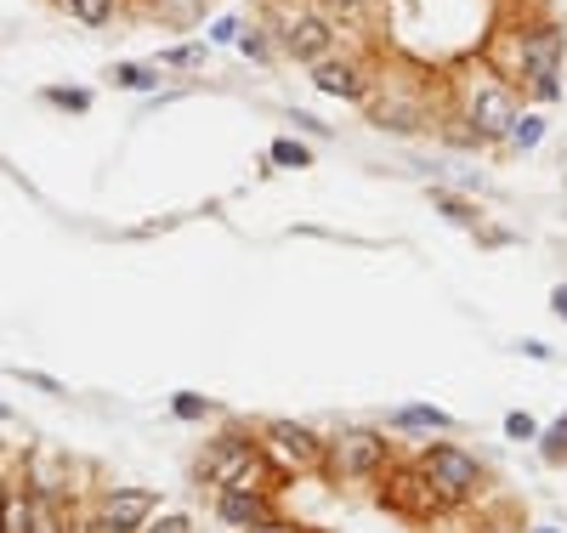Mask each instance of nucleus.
Wrapping results in <instances>:
<instances>
[{
    "label": "nucleus",
    "mask_w": 567,
    "mask_h": 533,
    "mask_svg": "<svg viewBox=\"0 0 567 533\" xmlns=\"http://www.w3.org/2000/svg\"><path fill=\"white\" fill-rule=\"evenodd\" d=\"M193 477L205 488H216V494L222 488H273L279 494V483H284V472L261 449V431H250V426L216 431V438L205 443V454H199Z\"/></svg>",
    "instance_id": "nucleus-1"
},
{
    "label": "nucleus",
    "mask_w": 567,
    "mask_h": 533,
    "mask_svg": "<svg viewBox=\"0 0 567 533\" xmlns=\"http://www.w3.org/2000/svg\"><path fill=\"white\" fill-rule=\"evenodd\" d=\"M397 449L386 443V426H341L336 438H324V472L329 483H381L392 472Z\"/></svg>",
    "instance_id": "nucleus-2"
},
{
    "label": "nucleus",
    "mask_w": 567,
    "mask_h": 533,
    "mask_svg": "<svg viewBox=\"0 0 567 533\" xmlns=\"http://www.w3.org/2000/svg\"><path fill=\"white\" fill-rule=\"evenodd\" d=\"M415 465L431 477V488H438L454 511H460V506H477L483 488H488L483 460H477L472 449H460V443H426V449L415 454Z\"/></svg>",
    "instance_id": "nucleus-3"
},
{
    "label": "nucleus",
    "mask_w": 567,
    "mask_h": 533,
    "mask_svg": "<svg viewBox=\"0 0 567 533\" xmlns=\"http://www.w3.org/2000/svg\"><path fill=\"white\" fill-rule=\"evenodd\" d=\"M256 431H261L267 460H273L284 477H318L324 472V438L307 420H284L279 415V420H261Z\"/></svg>",
    "instance_id": "nucleus-4"
},
{
    "label": "nucleus",
    "mask_w": 567,
    "mask_h": 533,
    "mask_svg": "<svg viewBox=\"0 0 567 533\" xmlns=\"http://www.w3.org/2000/svg\"><path fill=\"white\" fill-rule=\"evenodd\" d=\"M381 506L404 522H431V517H449L454 506L431 488V477L420 472L415 460H392V472L381 477Z\"/></svg>",
    "instance_id": "nucleus-5"
},
{
    "label": "nucleus",
    "mask_w": 567,
    "mask_h": 533,
    "mask_svg": "<svg viewBox=\"0 0 567 533\" xmlns=\"http://www.w3.org/2000/svg\"><path fill=\"white\" fill-rule=\"evenodd\" d=\"M562 63H567V35L556 23H533V29H522L517 35V69H522V80L533 86V97L540 103H551V97L562 91L556 80H562Z\"/></svg>",
    "instance_id": "nucleus-6"
},
{
    "label": "nucleus",
    "mask_w": 567,
    "mask_h": 533,
    "mask_svg": "<svg viewBox=\"0 0 567 533\" xmlns=\"http://www.w3.org/2000/svg\"><path fill=\"white\" fill-rule=\"evenodd\" d=\"M279 46H284L295 63H307V69H318V63H329V57H336V46H341V29L329 23L318 7H307V12H295V18H284V23H279Z\"/></svg>",
    "instance_id": "nucleus-7"
},
{
    "label": "nucleus",
    "mask_w": 567,
    "mask_h": 533,
    "mask_svg": "<svg viewBox=\"0 0 567 533\" xmlns=\"http://www.w3.org/2000/svg\"><path fill=\"white\" fill-rule=\"evenodd\" d=\"M154 517H159V494L154 488H109L86 533H143Z\"/></svg>",
    "instance_id": "nucleus-8"
},
{
    "label": "nucleus",
    "mask_w": 567,
    "mask_h": 533,
    "mask_svg": "<svg viewBox=\"0 0 567 533\" xmlns=\"http://www.w3.org/2000/svg\"><path fill=\"white\" fill-rule=\"evenodd\" d=\"M465 120H472V131H477V143H499V137H511V125L522 120V109H517V91L511 86H483L477 97H472V109H465Z\"/></svg>",
    "instance_id": "nucleus-9"
},
{
    "label": "nucleus",
    "mask_w": 567,
    "mask_h": 533,
    "mask_svg": "<svg viewBox=\"0 0 567 533\" xmlns=\"http://www.w3.org/2000/svg\"><path fill=\"white\" fill-rule=\"evenodd\" d=\"M279 517V494L273 488H222L216 494V522L233 533H250L261 522Z\"/></svg>",
    "instance_id": "nucleus-10"
},
{
    "label": "nucleus",
    "mask_w": 567,
    "mask_h": 533,
    "mask_svg": "<svg viewBox=\"0 0 567 533\" xmlns=\"http://www.w3.org/2000/svg\"><path fill=\"white\" fill-rule=\"evenodd\" d=\"M313 86H318L324 97H341V103H370V75H363V63H352V57L318 63Z\"/></svg>",
    "instance_id": "nucleus-11"
},
{
    "label": "nucleus",
    "mask_w": 567,
    "mask_h": 533,
    "mask_svg": "<svg viewBox=\"0 0 567 533\" xmlns=\"http://www.w3.org/2000/svg\"><path fill=\"white\" fill-rule=\"evenodd\" d=\"M386 431H415V438H431V431H454V415H443L438 404H397L386 409Z\"/></svg>",
    "instance_id": "nucleus-12"
},
{
    "label": "nucleus",
    "mask_w": 567,
    "mask_h": 533,
    "mask_svg": "<svg viewBox=\"0 0 567 533\" xmlns=\"http://www.w3.org/2000/svg\"><path fill=\"white\" fill-rule=\"evenodd\" d=\"M0 533H35V494H7V506H0Z\"/></svg>",
    "instance_id": "nucleus-13"
},
{
    "label": "nucleus",
    "mask_w": 567,
    "mask_h": 533,
    "mask_svg": "<svg viewBox=\"0 0 567 533\" xmlns=\"http://www.w3.org/2000/svg\"><path fill=\"white\" fill-rule=\"evenodd\" d=\"M318 12L336 29H358L363 18H370V0H318Z\"/></svg>",
    "instance_id": "nucleus-14"
},
{
    "label": "nucleus",
    "mask_w": 567,
    "mask_h": 533,
    "mask_svg": "<svg viewBox=\"0 0 567 533\" xmlns=\"http://www.w3.org/2000/svg\"><path fill=\"white\" fill-rule=\"evenodd\" d=\"M63 7H69V18L86 23V29H103L114 18V0H63Z\"/></svg>",
    "instance_id": "nucleus-15"
},
{
    "label": "nucleus",
    "mask_w": 567,
    "mask_h": 533,
    "mask_svg": "<svg viewBox=\"0 0 567 533\" xmlns=\"http://www.w3.org/2000/svg\"><path fill=\"white\" fill-rule=\"evenodd\" d=\"M171 415L188 420V426H199L205 415H216V404H211V397H199V392H177V397H171Z\"/></svg>",
    "instance_id": "nucleus-16"
},
{
    "label": "nucleus",
    "mask_w": 567,
    "mask_h": 533,
    "mask_svg": "<svg viewBox=\"0 0 567 533\" xmlns=\"http://www.w3.org/2000/svg\"><path fill=\"white\" fill-rule=\"evenodd\" d=\"M540 460L545 465H567V420H556V426L540 431Z\"/></svg>",
    "instance_id": "nucleus-17"
},
{
    "label": "nucleus",
    "mask_w": 567,
    "mask_h": 533,
    "mask_svg": "<svg viewBox=\"0 0 567 533\" xmlns=\"http://www.w3.org/2000/svg\"><path fill=\"white\" fill-rule=\"evenodd\" d=\"M273 165H284V171H307V165H313V148H302L295 137H279V143H273Z\"/></svg>",
    "instance_id": "nucleus-18"
},
{
    "label": "nucleus",
    "mask_w": 567,
    "mask_h": 533,
    "mask_svg": "<svg viewBox=\"0 0 567 533\" xmlns=\"http://www.w3.org/2000/svg\"><path fill=\"white\" fill-rule=\"evenodd\" d=\"M540 137H545V120H540V114H522V120L511 125V137H506V143L528 154V148H540Z\"/></svg>",
    "instance_id": "nucleus-19"
},
{
    "label": "nucleus",
    "mask_w": 567,
    "mask_h": 533,
    "mask_svg": "<svg viewBox=\"0 0 567 533\" xmlns=\"http://www.w3.org/2000/svg\"><path fill=\"white\" fill-rule=\"evenodd\" d=\"M540 431H545V426L533 420V415H522V409L506 415V438H511V443H540Z\"/></svg>",
    "instance_id": "nucleus-20"
},
{
    "label": "nucleus",
    "mask_w": 567,
    "mask_h": 533,
    "mask_svg": "<svg viewBox=\"0 0 567 533\" xmlns=\"http://www.w3.org/2000/svg\"><path fill=\"white\" fill-rule=\"evenodd\" d=\"M143 533H193V517L188 511H159Z\"/></svg>",
    "instance_id": "nucleus-21"
},
{
    "label": "nucleus",
    "mask_w": 567,
    "mask_h": 533,
    "mask_svg": "<svg viewBox=\"0 0 567 533\" xmlns=\"http://www.w3.org/2000/svg\"><path fill=\"white\" fill-rule=\"evenodd\" d=\"M114 80L131 86V91H148V86H159V69H137V63H125V69H114Z\"/></svg>",
    "instance_id": "nucleus-22"
},
{
    "label": "nucleus",
    "mask_w": 567,
    "mask_h": 533,
    "mask_svg": "<svg viewBox=\"0 0 567 533\" xmlns=\"http://www.w3.org/2000/svg\"><path fill=\"white\" fill-rule=\"evenodd\" d=\"M250 533H313V528L290 522V517H273V522H261V528H250Z\"/></svg>",
    "instance_id": "nucleus-23"
},
{
    "label": "nucleus",
    "mask_w": 567,
    "mask_h": 533,
    "mask_svg": "<svg viewBox=\"0 0 567 533\" xmlns=\"http://www.w3.org/2000/svg\"><path fill=\"white\" fill-rule=\"evenodd\" d=\"M438 205H443V211H449V216H454L460 227H472V222H477V216H472V211H465V205H460V199H449V193H438Z\"/></svg>",
    "instance_id": "nucleus-24"
},
{
    "label": "nucleus",
    "mask_w": 567,
    "mask_h": 533,
    "mask_svg": "<svg viewBox=\"0 0 567 533\" xmlns=\"http://www.w3.org/2000/svg\"><path fill=\"white\" fill-rule=\"evenodd\" d=\"M46 97H52V103H63V109H86L91 103L86 91H46Z\"/></svg>",
    "instance_id": "nucleus-25"
},
{
    "label": "nucleus",
    "mask_w": 567,
    "mask_h": 533,
    "mask_svg": "<svg viewBox=\"0 0 567 533\" xmlns=\"http://www.w3.org/2000/svg\"><path fill=\"white\" fill-rule=\"evenodd\" d=\"M517 352H522V358H533V363H551V358H556V352H551L545 341H522Z\"/></svg>",
    "instance_id": "nucleus-26"
},
{
    "label": "nucleus",
    "mask_w": 567,
    "mask_h": 533,
    "mask_svg": "<svg viewBox=\"0 0 567 533\" xmlns=\"http://www.w3.org/2000/svg\"><path fill=\"white\" fill-rule=\"evenodd\" d=\"M199 57H205V52H199V46H182V52H171V57H165V63H177V69H193Z\"/></svg>",
    "instance_id": "nucleus-27"
},
{
    "label": "nucleus",
    "mask_w": 567,
    "mask_h": 533,
    "mask_svg": "<svg viewBox=\"0 0 567 533\" xmlns=\"http://www.w3.org/2000/svg\"><path fill=\"white\" fill-rule=\"evenodd\" d=\"M551 307H556V318L567 324V284H556V290H551Z\"/></svg>",
    "instance_id": "nucleus-28"
},
{
    "label": "nucleus",
    "mask_w": 567,
    "mask_h": 533,
    "mask_svg": "<svg viewBox=\"0 0 567 533\" xmlns=\"http://www.w3.org/2000/svg\"><path fill=\"white\" fill-rule=\"evenodd\" d=\"M233 35H239V23H233V18H222V23L211 29V41H233Z\"/></svg>",
    "instance_id": "nucleus-29"
},
{
    "label": "nucleus",
    "mask_w": 567,
    "mask_h": 533,
    "mask_svg": "<svg viewBox=\"0 0 567 533\" xmlns=\"http://www.w3.org/2000/svg\"><path fill=\"white\" fill-rule=\"evenodd\" d=\"M245 52H250V57H267V41H261V29H250V35H245Z\"/></svg>",
    "instance_id": "nucleus-30"
},
{
    "label": "nucleus",
    "mask_w": 567,
    "mask_h": 533,
    "mask_svg": "<svg viewBox=\"0 0 567 533\" xmlns=\"http://www.w3.org/2000/svg\"><path fill=\"white\" fill-rule=\"evenodd\" d=\"M528 533H562V528H551V522H540V528H528Z\"/></svg>",
    "instance_id": "nucleus-31"
},
{
    "label": "nucleus",
    "mask_w": 567,
    "mask_h": 533,
    "mask_svg": "<svg viewBox=\"0 0 567 533\" xmlns=\"http://www.w3.org/2000/svg\"><path fill=\"white\" fill-rule=\"evenodd\" d=\"M7 494H12V488H7V483H0V506H7Z\"/></svg>",
    "instance_id": "nucleus-32"
}]
</instances>
